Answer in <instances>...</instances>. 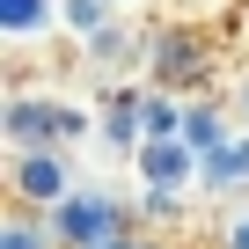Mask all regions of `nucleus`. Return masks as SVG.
<instances>
[{
    "instance_id": "nucleus-3",
    "label": "nucleus",
    "mask_w": 249,
    "mask_h": 249,
    "mask_svg": "<svg viewBox=\"0 0 249 249\" xmlns=\"http://www.w3.org/2000/svg\"><path fill=\"white\" fill-rule=\"evenodd\" d=\"M191 169H198V147H191V140H176V132H161V140H147V147H140V176H147L154 191H183V183H191Z\"/></svg>"
},
{
    "instance_id": "nucleus-6",
    "label": "nucleus",
    "mask_w": 249,
    "mask_h": 249,
    "mask_svg": "<svg viewBox=\"0 0 249 249\" xmlns=\"http://www.w3.org/2000/svg\"><path fill=\"white\" fill-rule=\"evenodd\" d=\"M59 242V227L44 234V227H30V220H8V227H0V249H52Z\"/></svg>"
},
{
    "instance_id": "nucleus-7",
    "label": "nucleus",
    "mask_w": 249,
    "mask_h": 249,
    "mask_svg": "<svg viewBox=\"0 0 249 249\" xmlns=\"http://www.w3.org/2000/svg\"><path fill=\"white\" fill-rule=\"evenodd\" d=\"M183 140H191V147H213V154H220V117H213L205 103H198V110L183 117Z\"/></svg>"
},
{
    "instance_id": "nucleus-4",
    "label": "nucleus",
    "mask_w": 249,
    "mask_h": 249,
    "mask_svg": "<svg viewBox=\"0 0 249 249\" xmlns=\"http://www.w3.org/2000/svg\"><path fill=\"white\" fill-rule=\"evenodd\" d=\"M52 220H59V242H73V249H95L103 234H117V213L95 198H66V205H52Z\"/></svg>"
},
{
    "instance_id": "nucleus-2",
    "label": "nucleus",
    "mask_w": 249,
    "mask_h": 249,
    "mask_svg": "<svg viewBox=\"0 0 249 249\" xmlns=\"http://www.w3.org/2000/svg\"><path fill=\"white\" fill-rule=\"evenodd\" d=\"M15 198L22 205H66L73 198L66 154L59 147H15Z\"/></svg>"
},
{
    "instance_id": "nucleus-8",
    "label": "nucleus",
    "mask_w": 249,
    "mask_h": 249,
    "mask_svg": "<svg viewBox=\"0 0 249 249\" xmlns=\"http://www.w3.org/2000/svg\"><path fill=\"white\" fill-rule=\"evenodd\" d=\"M59 8H66V22H73V30H95V22L110 15V0H59Z\"/></svg>"
},
{
    "instance_id": "nucleus-9",
    "label": "nucleus",
    "mask_w": 249,
    "mask_h": 249,
    "mask_svg": "<svg viewBox=\"0 0 249 249\" xmlns=\"http://www.w3.org/2000/svg\"><path fill=\"white\" fill-rule=\"evenodd\" d=\"M95 249H154V242H140V234H124V227H117V234H103Z\"/></svg>"
},
{
    "instance_id": "nucleus-1",
    "label": "nucleus",
    "mask_w": 249,
    "mask_h": 249,
    "mask_svg": "<svg viewBox=\"0 0 249 249\" xmlns=\"http://www.w3.org/2000/svg\"><path fill=\"white\" fill-rule=\"evenodd\" d=\"M81 110L66 103V95H15L8 103V147H59V140H73L81 132Z\"/></svg>"
},
{
    "instance_id": "nucleus-5",
    "label": "nucleus",
    "mask_w": 249,
    "mask_h": 249,
    "mask_svg": "<svg viewBox=\"0 0 249 249\" xmlns=\"http://www.w3.org/2000/svg\"><path fill=\"white\" fill-rule=\"evenodd\" d=\"M52 8H59V0H0V22H8V30H37Z\"/></svg>"
},
{
    "instance_id": "nucleus-10",
    "label": "nucleus",
    "mask_w": 249,
    "mask_h": 249,
    "mask_svg": "<svg viewBox=\"0 0 249 249\" xmlns=\"http://www.w3.org/2000/svg\"><path fill=\"white\" fill-rule=\"evenodd\" d=\"M234 103H242V117H249V81H242V88H234Z\"/></svg>"
}]
</instances>
